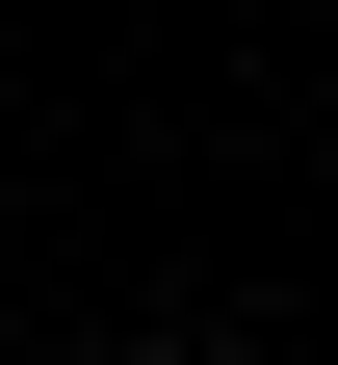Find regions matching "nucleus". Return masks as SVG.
<instances>
[{
  "mask_svg": "<svg viewBox=\"0 0 338 365\" xmlns=\"http://www.w3.org/2000/svg\"><path fill=\"white\" fill-rule=\"evenodd\" d=\"M157 365H234V339H157Z\"/></svg>",
  "mask_w": 338,
  "mask_h": 365,
  "instance_id": "obj_1",
  "label": "nucleus"
}]
</instances>
